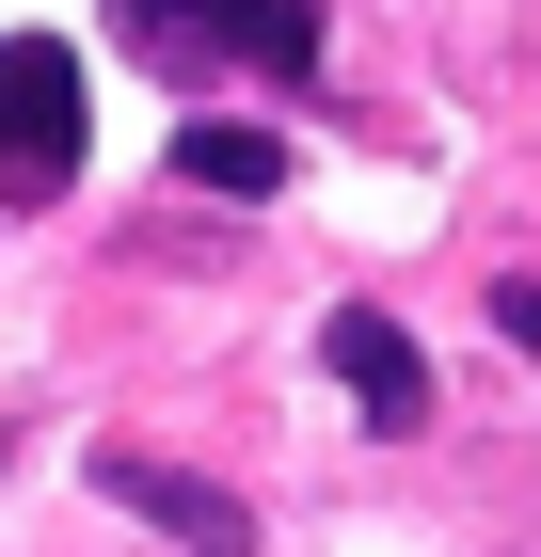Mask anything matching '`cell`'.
<instances>
[{
    "mask_svg": "<svg viewBox=\"0 0 541 557\" xmlns=\"http://www.w3.org/2000/svg\"><path fill=\"white\" fill-rule=\"evenodd\" d=\"M319 367L367 398V430H430V350L398 335L382 302H334V319H319Z\"/></svg>",
    "mask_w": 541,
    "mask_h": 557,
    "instance_id": "277c9868",
    "label": "cell"
},
{
    "mask_svg": "<svg viewBox=\"0 0 541 557\" xmlns=\"http://www.w3.org/2000/svg\"><path fill=\"white\" fill-rule=\"evenodd\" d=\"M81 175V48L0 33V208H48Z\"/></svg>",
    "mask_w": 541,
    "mask_h": 557,
    "instance_id": "6da1fadb",
    "label": "cell"
},
{
    "mask_svg": "<svg viewBox=\"0 0 541 557\" xmlns=\"http://www.w3.org/2000/svg\"><path fill=\"white\" fill-rule=\"evenodd\" d=\"M494 335H509V350H541V271H509V287H494Z\"/></svg>",
    "mask_w": 541,
    "mask_h": 557,
    "instance_id": "8992f818",
    "label": "cell"
},
{
    "mask_svg": "<svg viewBox=\"0 0 541 557\" xmlns=\"http://www.w3.org/2000/svg\"><path fill=\"white\" fill-rule=\"evenodd\" d=\"M175 175H192V191H223V208H271V191H287V144L239 128V112H192V128H175Z\"/></svg>",
    "mask_w": 541,
    "mask_h": 557,
    "instance_id": "5b68a950",
    "label": "cell"
},
{
    "mask_svg": "<svg viewBox=\"0 0 541 557\" xmlns=\"http://www.w3.org/2000/svg\"><path fill=\"white\" fill-rule=\"evenodd\" d=\"M96 494H112V510H144L160 542H192V557H255V510L223 494V478L160 462V446H96Z\"/></svg>",
    "mask_w": 541,
    "mask_h": 557,
    "instance_id": "3957f363",
    "label": "cell"
},
{
    "mask_svg": "<svg viewBox=\"0 0 541 557\" xmlns=\"http://www.w3.org/2000/svg\"><path fill=\"white\" fill-rule=\"evenodd\" d=\"M112 16H127L144 64H208V48H239V64H271V81L319 64V0H112Z\"/></svg>",
    "mask_w": 541,
    "mask_h": 557,
    "instance_id": "7a4b0ae2",
    "label": "cell"
}]
</instances>
